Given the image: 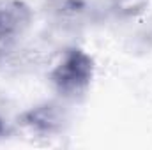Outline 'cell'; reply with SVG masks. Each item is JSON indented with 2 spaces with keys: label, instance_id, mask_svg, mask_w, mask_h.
Listing matches in <instances>:
<instances>
[{
  "label": "cell",
  "instance_id": "cell-1",
  "mask_svg": "<svg viewBox=\"0 0 152 150\" xmlns=\"http://www.w3.org/2000/svg\"><path fill=\"white\" fill-rule=\"evenodd\" d=\"M94 73V58L81 48H69L51 71L50 79L53 88L62 97L76 99L88 90Z\"/></svg>",
  "mask_w": 152,
  "mask_h": 150
},
{
  "label": "cell",
  "instance_id": "cell-2",
  "mask_svg": "<svg viewBox=\"0 0 152 150\" xmlns=\"http://www.w3.org/2000/svg\"><path fill=\"white\" fill-rule=\"evenodd\" d=\"M21 122L36 133L53 134L62 129L66 122V115L60 106L53 103H46V104H39L36 108L25 111L21 115Z\"/></svg>",
  "mask_w": 152,
  "mask_h": 150
},
{
  "label": "cell",
  "instance_id": "cell-3",
  "mask_svg": "<svg viewBox=\"0 0 152 150\" xmlns=\"http://www.w3.org/2000/svg\"><path fill=\"white\" fill-rule=\"evenodd\" d=\"M30 21L28 7L20 0L0 2V39L12 37L21 32Z\"/></svg>",
  "mask_w": 152,
  "mask_h": 150
},
{
  "label": "cell",
  "instance_id": "cell-4",
  "mask_svg": "<svg viewBox=\"0 0 152 150\" xmlns=\"http://www.w3.org/2000/svg\"><path fill=\"white\" fill-rule=\"evenodd\" d=\"M7 134V125H5V122L0 118V136H5Z\"/></svg>",
  "mask_w": 152,
  "mask_h": 150
}]
</instances>
